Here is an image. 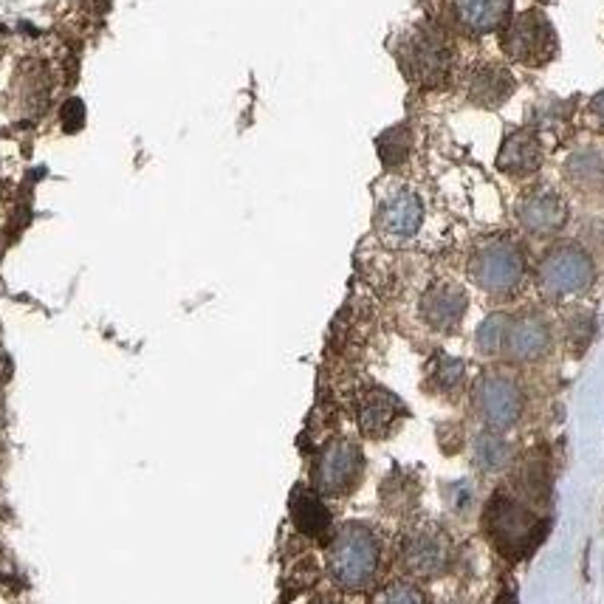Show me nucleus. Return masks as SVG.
<instances>
[{"label":"nucleus","mask_w":604,"mask_h":604,"mask_svg":"<svg viewBox=\"0 0 604 604\" xmlns=\"http://www.w3.org/2000/svg\"><path fill=\"white\" fill-rule=\"evenodd\" d=\"M382 565V545L373 528L362 523L342 525L328 545V573L342 590H365L373 585Z\"/></svg>","instance_id":"nucleus-1"},{"label":"nucleus","mask_w":604,"mask_h":604,"mask_svg":"<svg viewBox=\"0 0 604 604\" xmlns=\"http://www.w3.org/2000/svg\"><path fill=\"white\" fill-rule=\"evenodd\" d=\"M404 77L418 88H441L452 71V46L432 26H415L401 37L396 48Z\"/></svg>","instance_id":"nucleus-2"},{"label":"nucleus","mask_w":604,"mask_h":604,"mask_svg":"<svg viewBox=\"0 0 604 604\" xmlns=\"http://www.w3.org/2000/svg\"><path fill=\"white\" fill-rule=\"evenodd\" d=\"M486 534L509 557L528 554L542 537L545 525L537 523L534 511L523 506L517 497L497 494L486 509Z\"/></svg>","instance_id":"nucleus-3"},{"label":"nucleus","mask_w":604,"mask_h":604,"mask_svg":"<svg viewBox=\"0 0 604 604\" xmlns=\"http://www.w3.org/2000/svg\"><path fill=\"white\" fill-rule=\"evenodd\" d=\"M472 277L486 294L509 297L525 277L523 249L509 238H494L483 243L472 257Z\"/></svg>","instance_id":"nucleus-4"},{"label":"nucleus","mask_w":604,"mask_h":604,"mask_svg":"<svg viewBox=\"0 0 604 604\" xmlns=\"http://www.w3.org/2000/svg\"><path fill=\"white\" fill-rule=\"evenodd\" d=\"M500 46L514 63L537 68V65L551 63L557 57L559 40L551 20L542 15L540 9H531V12L511 17L509 23L503 26Z\"/></svg>","instance_id":"nucleus-5"},{"label":"nucleus","mask_w":604,"mask_h":604,"mask_svg":"<svg viewBox=\"0 0 604 604\" xmlns=\"http://www.w3.org/2000/svg\"><path fill=\"white\" fill-rule=\"evenodd\" d=\"M593 263L579 246H557L542 257L537 283L548 300H568L593 286Z\"/></svg>","instance_id":"nucleus-6"},{"label":"nucleus","mask_w":604,"mask_h":604,"mask_svg":"<svg viewBox=\"0 0 604 604\" xmlns=\"http://www.w3.org/2000/svg\"><path fill=\"white\" fill-rule=\"evenodd\" d=\"M401 565L415 579H435L449 568L452 542L438 523H415L401 537Z\"/></svg>","instance_id":"nucleus-7"},{"label":"nucleus","mask_w":604,"mask_h":604,"mask_svg":"<svg viewBox=\"0 0 604 604\" xmlns=\"http://www.w3.org/2000/svg\"><path fill=\"white\" fill-rule=\"evenodd\" d=\"M362 475H365V455L359 444H353L348 438H336L322 446L314 463V486L317 492L331 494V497L353 492Z\"/></svg>","instance_id":"nucleus-8"},{"label":"nucleus","mask_w":604,"mask_h":604,"mask_svg":"<svg viewBox=\"0 0 604 604\" xmlns=\"http://www.w3.org/2000/svg\"><path fill=\"white\" fill-rule=\"evenodd\" d=\"M523 390L506 373H486L475 384V407L489 430H509L523 415Z\"/></svg>","instance_id":"nucleus-9"},{"label":"nucleus","mask_w":604,"mask_h":604,"mask_svg":"<svg viewBox=\"0 0 604 604\" xmlns=\"http://www.w3.org/2000/svg\"><path fill=\"white\" fill-rule=\"evenodd\" d=\"M421 221H424V204L410 190H398L387 195L379 204V212H376L379 235L387 240H396V243L413 238L421 229Z\"/></svg>","instance_id":"nucleus-10"},{"label":"nucleus","mask_w":604,"mask_h":604,"mask_svg":"<svg viewBox=\"0 0 604 604\" xmlns=\"http://www.w3.org/2000/svg\"><path fill=\"white\" fill-rule=\"evenodd\" d=\"M517 218L523 223L525 232L531 235H557L559 229L568 221V204L562 201V195L548 187L531 190L517 207Z\"/></svg>","instance_id":"nucleus-11"},{"label":"nucleus","mask_w":604,"mask_h":604,"mask_svg":"<svg viewBox=\"0 0 604 604\" xmlns=\"http://www.w3.org/2000/svg\"><path fill=\"white\" fill-rule=\"evenodd\" d=\"M551 348V328L537 314H520L509 319L503 353L514 362H537Z\"/></svg>","instance_id":"nucleus-12"},{"label":"nucleus","mask_w":604,"mask_h":604,"mask_svg":"<svg viewBox=\"0 0 604 604\" xmlns=\"http://www.w3.org/2000/svg\"><path fill=\"white\" fill-rule=\"evenodd\" d=\"M401 418V401L390 390L370 387L356 401V421L367 438H387Z\"/></svg>","instance_id":"nucleus-13"},{"label":"nucleus","mask_w":604,"mask_h":604,"mask_svg":"<svg viewBox=\"0 0 604 604\" xmlns=\"http://www.w3.org/2000/svg\"><path fill=\"white\" fill-rule=\"evenodd\" d=\"M469 308V297L455 283H435L421 297V317L435 331H452L461 325L463 314Z\"/></svg>","instance_id":"nucleus-14"},{"label":"nucleus","mask_w":604,"mask_h":604,"mask_svg":"<svg viewBox=\"0 0 604 604\" xmlns=\"http://www.w3.org/2000/svg\"><path fill=\"white\" fill-rule=\"evenodd\" d=\"M449 9L461 29L472 34L497 32L511 20V0H449Z\"/></svg>","instance_id":"nucleus-15"},{"label":"nucleus","mask_w":604,"mask_h":604,"mask_svg":"<svg viewBox=\"0 0 604 604\" xmlns=\"http://www.w3.org/2000/svg\"><path fill=\"white\" fill-rule=\"evenodd\" d=\"M542 144L534 130H514L497 153V167L509 175H531L540 170Z\"/></svg>","instance_id":"nucleus-16"},{"label":"nucleus","mask_w":604,"mask_h":604,"mask_svg":"<svg viewBox=\"0 0 604 604\" xmlns=\"http://www.w3.org/2000/svg\"><path fill=\"white\" fill-rule=\"evenodd\" d=\"M514 77L503 65H480L469 74V99L480 108H497L514 94Z\"/></svg>","instance_id":"nucleus-17"},{"label":"nucleus","mask_w":604,"mask_h":604,"mask_svg":"<svg viewBox=\"0 0 604 604\" xmlns=\"http://www.w3.org/2000/svg\"><path fill=\"white\" fill-rule=\"evenodd\" d=\"M291 523L297 525L302 537L319 540L331 531V511L325 509V503L311 489L297 486L291 494Z\"/></svg>","instance_id":"nucleus-18"},{"label":"nucleus","mask_w":604,"mask_h":604,"mask_svg":"<svg viewBox=\"0 0 604 604\" xmlns=\"http://www.w3.org/2000/svg\"><path fill=\"white\" fill-rule=\"evenodd\" d=\"M472 463H475L480 472H489V475L503 472L511 463L509 441L497 430L480 432L475 438V444H472Z\"/></svg>","instance_id":"nucleus-19"},{"label":"nucleus","mask_w":604,"mask_h":604,"mask_svg":"<svg viewBox=\"0 0 604 604\" xmlns=\"http://www.w3.org/2000/svg\"><path fill=\"white\" fill-rule=\"evenodd\" d=\"M382 503L393 514L413 509L415 503H418V483H415V477L404 475V472H393L382 483Z\"/></svg>","instance_id":"nucleus-20"},{"label":"nucleus","mask_w":604,"mask_h":604,"mask_svg":"<svg viewBox=\"0 0 604 604\" xmlns=\"http://www.w3.org/2000/svg\"><path fill=\"white\" fill-rule=\"evenodd\" d=\"M565 173L579 187H596L604 181V156L596 150H582V153L568 159Z\"/></svg>","instance_id":"nucleus-21"},{"label":"nucleus","mask_w":604,"mask_h":604,"mask_svg":"<svg viewBox=\"0 0 604 604\" xmlns=\"http://www.w3.org/2000/svg\"><path fill=\"white\" fill-rule=\"evenodd\" d=\"M509 319L506 314H492L489 319H483L480 322V328H477V350L480 353H486V356H497V353H503V342H506V328H509Z\"/></svg>","instance_id":"nucleus-22"},{"label":"nucleus","mask_w":604,"mask_h":604,"mask_svg":"<svg viewBox=\"0 0 604 604\" xmlns=\"http://www.w3.org/2000/svg\"><path fill=\"white\" fill-rule=\"evenodd\" d=\"M466 379V365L449 356H438L430 367V382L441 390V393H455Z\"/></svg>","instance_id":"nucleus-23"},{"label":"nucleus","mask_w":604,"mask_h":604,"mask_svg":"<svg viewBox=\"0 0 604 604\" xmlns=\"http://www.w3.org/2000/svg\"><path fill=\"white\" fill-rule=\"evenodd\" d=\"M410 130L407 128H393L384 133L382 139H379V156L387 167H396L401 161L410 156Z\"/></svg>","instance_id":"nucleus-24"},{"label":"nucleus","mask_w":604,"mask_h":604,"mask_svg":"<svg viewBox=\"0 0 604 604\" xmlns=\"http://www.w3.org/2000/svg\"><path fill=\"white\" fill-rule=\"evenodd\" d=\"M373 604H430V599L413 582H390L373 596Z\"/></svg>","instance_id":"nucleus-25"},{"label":"nucleus","mask_w":604,"mask_h":604,"mask_svg":"<svg viewBox=\"0 0 604 604\" xmlns=\"http://www.w3.org/2000/svg\"><path fill=\"white\" fill-rule=\"evenodd\" d=\"M593 334H596L593 314H573L571 322H568V339H571L573 353H582V350L588 348Z\"/></svg>","instance_id":"nucleus-26"},{"label":"nucleus","mask_w":604,"mask_h":604,"mask_svg":"<svg viewBox=\"0 0 604 604\" xmlns=\"http://www.w3.org/2000/svg\"><path fill=\"white\" fill-rule=\"evenodd\" d=\"M446 506L455 511V514H466V511L475 506V489L469 480H458L452 486H446Z\"/></svg>","instance_id":"nucleus-27"},{"label":"nucleus","mask_w":604,"mask_h":604,"mask_svg":"<svg viewBox=\"0 0 604 604\" xmlns=\"http://www.w3.org/2000/svg\"><path fill=\"white\" fill-rule=\"evenodd\" d=\"M65 116H63V122H65V130H77L82 125V102H77V99H71L68 105H65Z\"/></svg>","instance_id":"nucleus-28"},{"label":"nucleus","mask_w":604,"mask_h":604,"mask_svg":"<svg viewBox=\"0 0 604 604\" xmlns=\"http://www.w3.org/2000/svg\"><path fill=\"white\" fill-rule=\"evenodd\" d=\"M590 119H593V125L599 130H604V91L602 94H596L590 99Z\"/></svg>","instance_id":"nucleus-29"},{"label":"nucleus","mask_w":604,"mask_h":604,"mask_svg":"<svg viewBox=\"0 0 604 604\" xmlns=\"http://www.w3.org/2000/svg\"><path fill=\"white\" fill-rule=\"evenodd\" d=\"M314 604H336V602H328V599H319V602H314Z\"/></svg>","instance_id":"nucleus-30"},{"label":"nucleus","mask_w":604,"mask_h":604,"mask_svg":"<svg viewBox=\"0 0 604 604\" xmlns=\"http://www.w3.org/2000/svg\"><path fill=\"white\" fill-rule=\"evenodd\" d=\"M0 51H3V48H0Z\"/></svg>","instance_id":"nucleus-31"}]
</instances>
